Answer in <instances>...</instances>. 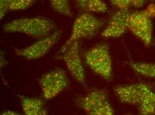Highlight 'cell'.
I'll use <instances>...</instances> for the list:
<instances>
[{
  "label": "cell",
  "mask_w": 155,
  "mask_h": 115,
  "mask_svg": "<svg viewBox=\"0 0 155 115\" xmlns=\"http://www.w3.org/2000/svg\"><path fill=\"white\" fill-rule=\"evenodd\" d=\"M55 58L62 60L74 78L82 86L86 87L85 72L80 57L78 41L73 43L64 51L59 53Z\"/></svg>",
  "instance_id": "cell-5"
},
{
  "label": "cell",
  "mask_w": 155,
  "mask_h": 115,
  "mask_svg": "<svg viewBox=\"0 0 155 115\" xmlns=\"http://www.w3.org/2000/svg\"><path fill=\"white\" fill-rule=\"evenodd\" d=\"M57 25L52 20L43 17H22L5 24L3 30L6 33L24 34L33 38L42 39L54 32Z\"/></svg>",
  "instance_id": "cell-1"
},
{
  "label": "cell",
  "mask_w": 155,
  "mask_h": 115,
  "mask_svg": "<svg viewBox=\"0 0 155 115\" xmlns=\"http://www.w3.org/2000/svg\"><path fill=\"white\" fill-rule=\"evenodd\" d=\"M62 33L63 32L60 30L55 31L49 36L39 39L27 47L21 49L14 48V51L17 56L27 60L43 57L59 41Z\"/></svg>",
  "instance_id": "cell-7"
},
{
  "label": "cell",
  "mask_w": 155,
  "mask_h": 115,
  "mask_svg": "<svg viewBox=\"0 0 155 115\" xmlns=\"http://www.w3.org/2000/svg\"><path fill=\"white\" fill-rule=\"evenodd\" d=\"M126 63L138 74L149 78H155V63L132 61L127 62Z\"/></svg>",
  "instance_id": "cell-14"
},
{
  "label": "cell",
  "mask_w": 155,
  "mask_h": 115,
  "mask_svg": "<svg viewBox=\"0 0 155 115\" xmlns=\"http://www.w3.org/2000/svg\"><path fill=\"white\" fill-rule=\"evenodd\" d=\"M84 56L86 64L93 72L107 82L112 80L113 65L107 44H97L86 50Z\"/></svg>",
  "instance_id": "cell-2"
},
{
  "label": "cell",
  "mask_w": 155,
  "mask_h": 115,
  "mask_svg": "<svg viewBox=\"0 0 155 115\" xmlns=\"http://www.w3.org/2000/svg\"><path fill=\"white\" fill-rule=\"evenodd\" d=\"M39 84L43 97L50 100L67 89L69 82L66 71L61 68H57L42 76Z\"/></svg>",
  "instance_id": "cell-6"
},
{
  "label": "cell",
  "mask_w": 155,
  "mask_h": 115,
  "mask_svg": "<svg viewBox=\"0 0 155 115\" xmlns=\"http://www.w3.org/2000/svg\"><path fill=\"white\" fill-rule=\"evenodd\" d=\"M110 2L118 10H127L132 5L131 0H110Z\"/></svg>",
  "instance_id": "cell-18"
},
{
  "label": "cell",
  "mask_w": 155,
  "mask_h": 115,
  "mask_svg": "<svg viewBox=\"0 0 155 115\" xmlns=\"http://www.w3.org/2000/svg\"><path fill=\"white\" fill-rule=\"evenodd\" d=\"M147 0H131L132 6L134 8H141L145 4Z\"/></svg>",
  "instance_id": "cell-20"
},
{
  "label": "cell",
  "mask_w": 155,
  "mask_h": 115,
  "mask_svg": "<svg viewBox=\"0 0 155 115\" xmlns=\"http://www.w3.org/2000/svg\"><path fill=\"white\" fill-rule=\"evenodd\" d=\"M151 1H155V0H151Z\"/></svg>",
  "instance_id": "cell-22"
},
{
  "label": "cell",
  "mask_w": 155,
  "mask_h": 115,
  "mask_svg": "<svg viewBox=\"0 0 155 115\" xmlns=\"http://www.w3.org/2000/svg\"><path fill=\"white\" fill-rule=\"evenodd\" d=\"M13 0H0V17L2 20L9 11V7Z\"/></svg>",
  "instance_id": "cell-19"
},
{
  "label": "cell",
  "mask_w": 155,
  "mask_h": 115,
  "mask_svg": "<svg viewBox=\"0 0 155 115\" xmlns=\"http://www.w3.org/2000/svg\"><path fill=\"white\" fill-rule=\"evenodd\" d=\"M114 114V109L109 101H107L95 112L94 115H112Z\"/></svg>",
  "instance_id": "cell-17"
},
{
  "label": "cell",
  "mask_w": 155,
  "mask_h": 115,
  "mask_svg": "<svg viewBox=\"0 0 155 115\" xmlns=\"http://www.w3.org/2000/svg\"><path fill=\"white\" fill-rule=\"evenodd\" d=\"M21 105L24 114L26 115H46L48 111L45 107L43 100L37 98L18 95Z\"/></svg>",
  "instance_id": "cell-11"
},
{
  "label": "cell",
  "mask_w": 155,
  "mask_h": 115,
  "mask_svg": "<svg viewBox=\"0 0 155 115\" xmlns=\"http://www.w3.org/2000/svg\"><path fill=\"white\" fill-rule=\"evenodd\" d=\"M37 0H13L9 7V11H20L30 8Z\"/></svg>",
  "instance_id": "cell-16"
},
{
  "label": "cell",
  "mask_w": 155,
  "mask_h": 115,
  "mask_svg": "<svg viewBox=\"0 0 155 115\" xmlns=\"http://www.w3.org/2000/svg\"><path fill=\"white\" fill-rule=\"evenodd\" d=\"M108 101L107 92L103 89H94L76 100L78 107L84 110L88 115H94V113Z\"/></svg>",
  "instance_id": "cell-10"
},
{
  "label": "cell",
  "mask_w": 155,
  "mask_h": 115,
  "mask_svg": "<svg viewBox=\"0 0 155 115\" xmlns=\"http://www.w3.org/2000/svg\"><path fill=\"white\" fill-rule=\"evenodd\" d=\"M76 7L82 13H104L107 7L102 0H74Z\"/></svg>",
  "instance_id": "cell-12"
},
{
  "label": "cell",
  "mask_w": 155,
  "mask_h": 115,
  "mask_svg": "<svg viewBox=\"0 0 155 115\" xmlns=\"http://www.w3.org/2000/svg\"><path fill=\"white\" fill-rule=\"evenodd\" d=\"M1 115H21L19 113L16 111H12V110H7V111H5L2 112L1 113Z\"/></svg>",
  "instance_id": "cell-21"
},
{
  "label": "cell",
  "mask_w": 155,
  "mask_h": 115,
  "mask_svg": "<svg viewBox=\"0 0 155 115\" xmlns=\"http://www.w3.org/2000/svg\"><path fill=\"white\" fill-rule=\"evenodd\" d=\"M151 90V86L144 83L120 85L113 88L116 96L121 102L137 106Z\"/></svg>",
  "instance_id": "cell-8"
},
{
  "label": "cell",
  "mask_w": 155,
  "mask_h": 115,
  "mask_svg": "<svg viewBox=\"0 0 155 115\" xmlns=\"http://www.w3.org/2000/svg\"><path fill=\"white\" fill-rule=\"evenodd\" d=\"M139 113L142 115L155 114V93L152 90L145 95L137 105Z\"/></svg>",
  "instance_id": "cell-13"
},
{
  "label": "cell",
  "mask_w": 155,
  "mask_h": 115,
  "mask_svg": "<svg viewBox=\"0 0 155 115\" xmlns=\"http://www.w3.org/2000/svg\"><path fill=\"white\" fill-rule=\"evenodd\" d=\"M104 24V20L90 13H81L75 18L69 38L61 47L59 53L64 51L75 41L93 38Z\"/></svg>",
  "instance_id": "cell-3"
},
{
  "label": "cell",
  "mask_w": 155,
  "mask_h": 115,
  "mask_svg": "<svg viewBox=\"0 0 155 115\" xmlns=\"http://www.w3.org/2000/svg\"><path fill=\"white\" fill-rule=\"evenodd\" d=\"M155 17V5H150L144 10L131 13L128 21V29L146 47L152 42L153 24Z\"/></svg>",
  "instance_id": "cell-4"
},
{
  "label": "cell",
  "mask_w": 155,
  "mask_h": 115,
  "mask_svg": "<svg viewBox=\"0 0 155 115\" xmlns=\"http://www.w3.org/2000/svg\"><path fill=\"white\" fill-rule=\"evenodd\" d=\"M51 7L55 12L69 17H73V14L68 0H50Z\"/></svg>",
  "instance_id": "cell-15"
},
{
  "label": "cell",
  "mask_w": 155,
  "mask_h": 115,
  "mask_svg": "<svg viewBox=\"0 0 155 115\" xmlns=\"http://www.w3.org/2000/svg\"><path fill=\"white\" fill-rule=\"evenodd\" d=\"M131 14L129 9L118 10L115 12L101 33V37L115 38L123 35L128 29V21Z\"/></svg>",
  "instance_id": "cell-9"
}]
</instances>
